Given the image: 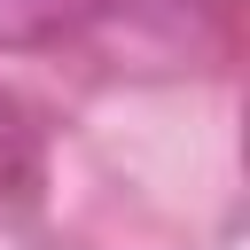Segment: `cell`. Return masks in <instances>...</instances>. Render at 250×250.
I'll return each instance as SVG.
<instances>
[{
	"label": "cell",
	"instance_id": "obj_1",
	"mask_svg": "<svg viewBox=\"0 0 250 250\" xmlns=\"http://www.w3.org/2000/svg\"><path fill=\"white\" fill-rule=\"evenodd\" d=\"M109 0H0V47H47L78 23H94Z\"/></svg>",
	"mask_w": 250,
	"mask_h": 250
}]
</instances>
